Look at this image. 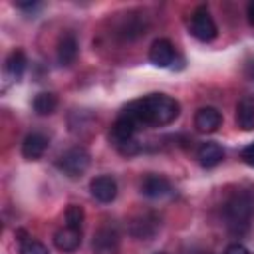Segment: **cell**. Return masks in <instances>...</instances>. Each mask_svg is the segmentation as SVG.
Here are the masks:
<instances>
[{"label": "cell", "mask_w": 254, "mask_h": 254, "mask_svg": "<svg viewBox=\"0 0 254 254\" xmlns=\"http://www.w3.org/2000/svg\"><path fill=\"white\" fill-rule=\"evenodd\" d=\"M125 115H129L139 127L149 125V127H163L173 123L179 113L181 105L175 97L165 95V93H151L141 99H135L123 107Z\"/></svg>", "instance_id": "1"}, {"label": "cell", "mask_w": 254, "mask_h": 254, "mask_svg": "<svg viewBox=\"0 0 254 254\" xmlns=\"http://www.w3.org/2000/svg\"><path fill=\"white\" fill-rule=\"evenodd\" d=\"M222 216L230 232L234 234L246 232L254 218V192L236 190L234 194H230L222 206Z\"/></svg>", "instance_id": "2"}, {"label": "cell", "mask_w": 254, "mask_h": 254, "mask_svg": "<svg viewBox=\"0 0 254 254\" xmlns=\"http://www.w3.org/2000/svg\"><path fill=\"white\" fill-rule=\"evenodd\" d=\"M139 131V125L125 113H121L113 125H111V131H109V139L111 143L125 155H133L137 153V141H135V133Z\"/></svg>", "instance_id": "3"}, {"label": "cell", "mask_w": 254, "mask_h": 254, "mask_svg": "<svg viewBox=\"0 0 254 254\" xmlns=\"http://www.w3.org/2000/svg\"><path fill=\"white\" fill-rule=\"evenodd\" d=\"M56 167H58L64 175H67V177H71V179L81 177V175L87 171V167H89V153H87L83 147L67 149L65 153H62V155L58 157Z\"/></svg>", "instance_id": "4"}, {"label": "cell", "mask_w": 254, "mask_h": 254, "mask_svg": "<svg viewBox=\"0 0 254 254\" xmlns=\"http://www.w3.org/2000/svg\"><path fill=\"white\" fill-rule=\"evenodd\" d=\"M190 34L200 42H212L218 36V28L214 18L210 16L206 6H198L190 16Z\"/></svg>", "instance_id": "5"}, {"label": "cell", "mask_w": 254, "mask_h": 254, "mask_svg": "<svg viewBox=\"0 0 254 254\" xmlns=\"http://www.w3.org/2000/svg\"><path fill=\"white\" fill-rule=\"evenodd\" d=\"M91 250L93 254H119V232L115 226H101L95 234H93V242H91Z\"/></svg>", "instance_id": "6"}, {"label": "cell", "mask_w": 254, "mask_h": 254, "mask_svg": "<svg viewBox=\"0 0 254 254\" xmlns=\"http://www.w3.org/2000/svg\"><path fill=\"white\" fill-rule=\"evenodd\" d=\"M89 190H91V196L95 200L107 204V202L115 200V196H117V181L111 175L93 177L89 183Z\"/></svg>", "instance_id": "7"}, {"label": "cell", "mask_w": 254, "mask_h": 254, "mask_svg": "<svg viewBox=\"0 0 254 254\" xmlns=\"http://www.w3.org/2000/svg\"><path fill=\"white\" fill-rule=\"evenodd\" d=\"M175 46L167 38H159L149 48V62L157 67H169L175 62Z\"/></svg>", "instance_id": "8"}, {"label": "cell", "mask_w": 254, "mask_h": 254, "mask_svg": "<svg viewBox=\"0 0 254 254\" xmlns=\"http://www.w3.org/2000/svg\"><path fill=\"white\" fill-rule=\"evenodd\" d=\"M141 192L147 198H165V196H169L173 192V187H171L167 177L151 173L141 181Z\"/></svg>", "instance_id": "9"}, {"label": "cell", "mask_w": 254, "mask_h": 254, "mask_svg": "<svg viewBox=\"0 0 254 254\" xmlns=\"http://www.w3.org/2000/svg\"><path fill=\"white\" fill-rule=\"evenodd\" d=\"M222 125V113L216 107H200L194 113V127L200 133H214L218 131V127Z\"/></svg>", "instance_id": "10"}, {"label": "cell", "mask_w": 254, "mask_h": 254, "mask_svg": "<svg viewBox=\"0 0 254 254\" xmlns=\"http://www.w3.org/2000/svg\"><path fill=\"white\" fill-rule=\"evenodd\" d=\"M77 50H79L77 38L71 32L64 34L58 40V48H56V56H58L60 65H71L75 62V58H77Z\"/></svg>", "instance_id": "11"}, {"label": "cell", "mask_w": 254, "mask_h": 254, "mask_svg": "<svg viewBox=\"0 0 254 254\" xmlns=\"http://www.w3.org/2000/svg\"><path fill=\"white\" fill-rule=\"evenodd\" d=\"M46 149H48V137L42 133H30L22 141V155L28 161L40 159L46 153Z\"/></svg>", "instance_id": "12"}, {"label": "cell", "mask_w": 254, "mask_h": 254, "mask_svg": "<svg viewBox=\"0 0 254 254\" xmlns=\"http://www.w3.org/2000/svg\"><path fill=\"white\" fill-rule=\"evenodd\" d=\"M54 244L60 252H75L81 244V230L64 226L54 234Z\"/></svg>", "instance_id": "13"}, {"label": "cell", "mask_w": 254, "mask_h": 254, "mask_svg": "<svg viewBox=\"0 0 254 254\" xmlns=\"http://www.w3.org/2000/svg\"><path fill=\"white\" fill-rule=\"evenodd\" d=\"M236 125L242 131L254 129V95H242L236 105Z\"/></svg>", "instance_id": "14"}, {"label": "cell", "mask_w": 254, "mask_h": 254, "mask_svg": "<svg viewBox=\"0 0 254 254\" xmlns=\"http://www.w3.org/2000/svg\"><path fill=\"white\" fill-rule=\"evenodd\" d=\"M196 159H198V163L204 169H212V167H216L224 159V149L218 143H214V141H206V143H202L198 147Z\"/></svg>", "instance_id": "15"}, {"label": "cell", "mask_w": 254, "mask_h": 254, "mask_svg": "<svg viewBox=\"0 0 254 254\" xmlns=\"http://www.w3.org/2000/svg\"><path fill=\"white\" fill-rule=\"evenodd\" d=\"M159 228V220L153 214H143L131 222V234L137 238H151Z\"/></svg>", "instance_id": "16"}, {"label": "cell", "mask_w": 254, "mask_h": 254, "mask_svg": "<svg viewBox=\"0 0 254 254\" xmlns=\"http://www.w3.org/2000/svg\"><path fill=\"white\" fill-rule=\"evenodd\" d=\"M26 64H28L26 62V54L22 50H12L10 56L6 58L4 67H6V73L12 79H20L24 75V71H26Z\"/></svg>", "instance_id": "17"}, {"label": "cell", "mask_w": 254, "mask_h": 254, "mask_svg": "<svg viewBox=\"0 0 254 254\" xmlns=\"http://www.w3.org/2000/svg\"><path fill=\"white\" fill-rule=\"evenodd\" d=\"M32 107H34V111H36L38 115H50V113H54L56 107H58V97H56L54 93H50V91H42V93H38V95L34 97Z\"/></svg>", "instance_id": "18"}, {"label": "cell", "mask_w": 254, "mask_h": 254, "mask_svg": "<svg viewBox=\"0 0 254 254\" xmlns=\"http://www.w3.org/2000/svg\"><path fill=\"white\" fill-rule=\"evenodd\" d=\"M83 218H85L83 206H79V204H69V206L65 208V226L75 228V230H81Z\"/></svg>", "instance_id": "19"}, {"label": "cell", "mask_w": 254, "mask_h": 254, "mask_svg": "<svg viewBox=\"0 0 254 254\" xmlns=\"http://www.w3.org/2000/svg\"><path fill=\"white\" fill-rule=\"evenodd\" d=\"M20 254H50L48 246L36 238H22L20 240Z\"/></svg>", "instance_id": "20"}, {"label": "cell", "mask_w": 254, "mask_h": 254, "mask_svg": "<svg viewBox=\"0 0 254 254\" xmlns=\"http://www.w3.org/2000/svg\"><path fill=\"white\" fill-rule=\"evenodd\" d=\"M240 159H242V163H244V165H248V167H252V169H254V141H252V143H248V145L240 151Z\"/></svg>", "instance_id": "21"}, {"label": "cell", "mask_w": 254, "mask_h": 254, "mask_svg": "<svg viewBox=\"0 0 254 254\" xmlns=\"http://www.w3.org/2000/svg\"><path fill=\"white\" fill-rule=\"evenodd\" d=\"M224 254H250V252H248V248H246L244 244L234 242V244H228V246H226Z\"/></svg>", "instance_id": "22"}, {"label": "cell", "mask_w": 254, "mask_h": 254, "mask_svg": "<svg viewBox=\"0 0 254 254\" xmlns=\"http://www.w3.org/2000/svg\"><path fill=\"white\" fill-rule=\"evenodd\" d=\"M246 18H248V24L254 26V0L248 2V6H246Z\"/></svg>", "instance_id": "23"}, {"label": "cell", "mask_w": 254, "mask_h": 254, "mask_svg": "<svg viewBox=\"0 0 254 254\" xmlns=\"http://www.w3.org/2000/svg\"><path fill=\"white\" fill-rule=\"evenodd\" d=\"M157 254H165V252H157Z\"/></svg>", "instance_id": "24"}]
</instances>
